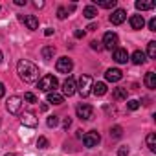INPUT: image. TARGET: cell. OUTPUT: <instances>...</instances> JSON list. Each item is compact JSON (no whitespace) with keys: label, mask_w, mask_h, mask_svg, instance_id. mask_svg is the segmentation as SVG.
<instances>
[{"label":"cell","mask_w":156,"mask_h":156,"mask_svg":"<svg viewBox=\"0 0 156 156\" xmlns=\"http://www.w3.org/2000/svg\"><path fill=\"white\" fill-rule=\"evenodd\" d=\"M17 72H19V77H20L24 83L39 81V68H37V64H33V62L28 61V59L19 61V64H17Z\"/></svg>","instance_id":"cell-1"},{"label":"cell","mask_w":156,"mask_h":156,"mask_svg":"<svg viewBox=\"0 0 156 156\" xmlns=\"http://www.w3.org/2000/svg\"><path fill=\"white\" fill-rule=\"evenodd\" d=\"M39 90H42V92H55L57 90V87H59V81H57V77L55 75H44V77H41L39 79Z\"/></svg>","instance_id":"cell-2"},{"label":"cell","mask_w":156,"mask_h":156,"mask_svg":"<svg viewBox=\"0 0 156 156\" xmlns=\"http://www.w3.org/2000/svg\"><path fill=\"white\" fill-rule=\"evenodd\" d=\"M92 77L90 75H81L79 77V85H77V92H79L83 98H87L90 94V88H92Z\"/></svg>","instance_id":"cell-3"},{"label":"cell","mask_w":156,"mask_h":156,"mask_svg":"<svg viewBox=\"0 0 156 156\" xmlns=\"http://www.w3.org/2000/svg\"><path fill=\"white\" fill-rule=\"evenodd\" d=\"M75 112H77V118L83 119V121H88V119H92V118H94V108H92L90 105H87V103L77 105Z\"/></svg>","instance_id":"cell-4"},{"label":"cell","mask_w":156,"mask_h":156,"mask_svg":"<svg viewBox=\"0 0 156 156\" xmlns=\"http://www.w3.org/2000/svg\"><path fill=\"white\" fill-rule=\"evenodd\" d=\"M99 141H101V136H99L98 130H90V132H87V134L83 136V143H85V147H88V149L98 147Z\"/></svg>","instance_id":"cell-5"},{"label":"cell","mask_w":156,"mask_h":156,"mask_svg":"<svg viewBox=\"0 0 156 156\" xmlns=\"http://www.w3.org/2000/svg\"><path fill=\"white\" fill-rule=\"evenodd\" d=\"M101 44H103V48H107V50H116L118 44H119V39H118V35H116L114 31H108V33H105Z\"/></svg>","instance_id":"cell-6"},{"label":"cell","mask_w":156,"mask_h":156,"mask_svg":"<svg viewBox=\"0 0 156 156\" xmlns=\"http://www.w3.org/2000/svg\"><path fill=\"white\" fill-rule=\"evenodd\" d=\"M20 107H22V98L20 96H11L6 103V108L9 114H19L20 112Z\"/></svg>","instance_id":"cell-7"},{"label":"cell","mask_w":156,"mask_h":156,"mask_svg":"<svg viewBox=\"0 0 156 156\" xmlns=\"http://www.w3.org/2000/svg\"><path fill=\"white\" fill-rule=\"evenodd\" d=\"M55 68H57V72H59V73H70V72H72V68H73V62H72V59H70V57H61V59H57Z\"/></svg>","instance_id":"cell-8"},{"label":"cell","mask_w":156,"mask_h":156,"mask_svg":"<svg viewBox=\"0 0 156 156\" xmlns=\"http://www.w3.org/2000/svg\"><path fill=\"white\" fill-rule=\"evenodd\" d=\"M77 92V85H75V79L73 77H68V79L62 83V96H73Z\"/></svg>","instance_id":"cell-9"},{"label":"cell","mask_w":156,"mask_h":156,"mask_svg":"<svg viewBox=\"0 0 156 156\" xmlns=\"http://www.w3.org/2000/svg\"><path fill=\"white\" fill-rule=\"evenodd\" d=\"M121 77H123V72H121L119 68H108V70L105 72V79L110 81V83H118V81H121Z\"/></svg>","instance_id":"cell-10"},{"label":"cell","mask_w":156,"mask_h":156,"mask_svg":"<svg viewBox=\"0 0 156 156\" xmlns=\"http://www.w3.org/2000/svg\"><path fill=\"white\" fill-rule=\"evenodd\" d=\"M20 20L28 26V30H31V31H35L37 28H39V19L35 17V15H20Z\"/></svg>","instance_id":"cell-11"},{"label":"cell","mask_w":156,"mask_h":156,"mask_svg":"<svg viewBox=\"0 0 156 156\" xmlns=\"http://www.w3.org/2000/svg\"><path fill=\"white\" fill-rule=\"evenodd\" d=\"M125 19H127V11H125V9H116V11H112V15H110V22L116 24V26L123 24Z\"/></svg>","instance_id":"cell-12"},{"label":"cell","mask_w":156,"mask_h":156,"mask_svg":"<svg viewBox=\"0 0 156 156\" xmlns=\"http://www.w3.org/2000/svg\"><path fill=\"white\" fill-rule=\"evenodd\" d=\"M20 121H22V125H26V127H37V116L33 114V112H24L22 116H20Z\"/></svg>","instance_id":"cell-13"},{"label":"cell","mask_w":156,"mask_h":156,"mask_svg":"<svg viewBox=\"0 0 156 156\" xmlns=\"http://www.w3.org/2000/svg\"><path fill=\"white\" fill-rule=\"evenodd\" d=\"M114 61L119 62V64H125V62L129 61V53H127V50H123V48H116V50H114Z\"/></svg>","instance_id":"cell-14"},{"label":"cell","mask_w":156,"mask_h":156,"mask_svg":"<svg viewBox=\"0 0 156 156\" xmlns=\"http://www.w3.org/2000/svg\"><path fill=\"white\" fill-rule=\"evenodd\" d=\"M143 83H145V87H147L149 90H154V88H156V73H154V72H147Z\"/></svg>","instance_id":"cell-15"},{"label":"cell","mask_w":156,"mask_h":156,"mask_svg":"<svg viewBox=\"0 0 156 156\" xmlns=\"http://www.w3.org/2000/svg\"><path fill=\"white\" fill-rule=\"evenodd\" d=\"M129 22H130V28H132V30H141V28L145 26V20H143L141 15H132V17L129 19Z\"/></svg>","instance_id":"cell-16"},{"label":"cell","mask_w":156,"mask_h":156,"mask_svg":"<svg viewBox=\"0 0 156 156\" xmlns=\"http://www.w3.org/2000/svg\"><path fill=\"white\" fill-rule=\"evenodd\" d=\"M46 101H48V103H51V105H62L64 96H62V94H59V92H50V94H48V98H46Z\"/></svg>","instance_id":"cell-17"},{"label":"cell","mask_w":156,"mask_h":156,"mask_svg":"<svg viewBox=\"0 0 156 156\" xmlns=\"http://www.w3.org/2000/svg\"><path fill=\"white\" fill-rule=\"evenodd\" d=\"M130 59H132V62H134V64H143V62L147 61V59H145V53H143L141 50H136V51L132 53V57H130Z\"/></svg>","instance_id":"cell-18"},{"label":"cell","mask_w":156,"mask_h":156,"mask_svg":"<svg viewBox=\"0 0 156 156\" xmlns=\"http://www.w3.org/2000/svg\"><path fill=\"white\" fill-rule=\"evenodd\" d=\"M92 92L96 96H105L107 94V85L105 83H94L92 85Z\"/></svg>","instance_id":"cell-19"},{"label":"cell","mask_w":156,"mask_h":156,"mask_svg":"<svg viewBox=\"0 0 156 156\" xmlns=\"http://www.w3.org/2000/svg\"><path fill=\"white\" fill-rule=\"evenodd\" d=\"M53 55H55V48L53 46H44L42 48V59L44 61H51Z\"/></svg>","instance_id":"cell-20"},{"label":"cell","mask_w":156,"mask_h":156,"mask_svg":"<svg viewBox=\"0 0 156 156\" xmlns=\"http://www.w3.org/2000/svg\"><path fill=\"white\" fill-rule=\"evenodd\" d=\"M83 15H85L87 19H96V17H98V8H96V6H87V8L83 9Z\"/></svg>","instance_id":"cell-21"},{"label":"cell","mask_w":156,"mask_h":156,"mask_svg":"<svg viewBox=\"0 0 156 156\" xmlns=\"http://www.w3.org/2000/svg\"><path fill=\"white\" fill-rule=\"evenodd\" d=\"M96 4L105 9H112V8H116V0H96Z\"/></svg>","instance_id":"cell-22"},{"label":"cell","mask_w":156,"mask_h":156,"mask_svg":"<svg viewBox=\"0 0 156 156\" xmlns=\"http://www.w3.org/2000/svg\"><path fill=\"white\" fill-rule=\"evenodd\" d=\"M152 8H154V2H141V0L136 2V9L138 11H147V9H152Z\"/></svg>","instance_id":"cell-23"},{"label":"cell","mask_w":156,"mask_h":156,"mask_svg":"<svg viewBox=\"0 0 156 156\" xmlns=\"http://www.w3.org/2000/svg\"><path fill=\"white\" fill-rule=\"evenodd\" d=\"M147 55H149V59H156V42L154 41H151L147 44Z\"/></svg>","instance_id":"cell-24"},{"label":"cell","mask_w":156,"mask_h":156,"mask_svg":"<svg viewBox=\"0 0 156 156\" xmlns=\"http://www.w3.org/2000/svg\"><path fill=\"white\" fill-rule=\"evenodd\" d=\"M114 99H127V88H123V87H119V88H116L114 90Z\"/></svg>","instance_id":"cell-25"},{"label":"cell","mask_w":156,"mask_h":156,"mask_svg":"<svg viewBox=\"0 0 156 156\" xmlns=\"http://www.w3.org/2000/svg\"><path fill=\"white\" fill-rule=\"evenodd\" d=\"M147 147H149V151H156V136L151 132V134H147Z\"/></svg>","instance_id":"cell-26"},{"label":"cell","mask_w":156,"mask_h":156,"mask_svg":"<svg viewBox=\"0 0 156 156\" xmlns=\"http://www.w3.org/2000/svg\"><path fill=\"white\" fill-rule=\"evenodd\" d=\"M24 101H26V103H30V105L39 103V99H37V96H35L33 92H26V94H24Z\"/></svg>","instance_id":"cell-27"},{"label":"cell","mask_w":156,"mask_h":156,"mask_svg":"<svg viewBox=\"0 0 156 156\" xmlns=\"http://www.w3.org/2000/svg\"><path fill=\"white\" fill-rule=\"evenodd\" d=\"M121 134H123V129H121L119 125H116V127L110 129V136H112V138H121Z\"/></svg>","instance_id":"cell-28"},{"label":"cell","mask_w":156,"mask_h":156,"mask_svg":"<svg viewBox=\"0 0 156 156\" xmlns=\"http://www.w3.org/2000/svg\"><path fill=\"white\" fill-rule=\"evenodd\" d=\"M46 123H48V127H50V129H53V127H57V125H59V116H50Z\"/></svg>","instance_id":"cell-29"},{"label":"cell","mask_w":156,"mask_h":156,"mask_svg":"<svg viewBox=\"0 0 156 156\" xmlns=\"http://www.w3.org/2000/svg\"><path fill=\"white\" fill-rule=\"evenodd\" d=\"M127 108H129V110H138V108H140V101H136V99L127 101Z\"/></svg>","instance_id":"cell-30"},{"label":"cell","mask_w":156,"mask_h":156,"mask_svg":"<svg viewBox=\"0 0 156 156\" xmlns=\"http://www.w3.org/2000/svg\"><path fill=\"white\" fill-rule=\"evenodd\" d=\"M57 17H59V19H61V20H64V19H66V17H68V9H66V8H62V6H61V8H59V9H57Z\"/></svg>","instance_id":"cell-31"},{"label":"cell","mask_w":156,"mask_h":156,"mask_svg":"<svg viewBox=\"0 0 156 156\" xmlns=\"http://www.w3.org/2000/svg\"><path fill=\"white\" fill-rule=\"evenodd\" d=\"M37 147H39V149H46V147H48V140H46L44 136H41V138L37 140Z\"/></svg>","instance_id":"cell-32"},{"label":"cell","mask_w":156,"mask_h":156,"mask_svg":"<svg viewBox=\"0 0 156 156\" xmlns=\"http://www.w3.org/2000/svg\"><path fill=\"white\" fill-rule=\"evenodd\" d=\"M90 48H92V50H98V51H99V50L103 48V44H101L99 41H92V42H90Z\"/></svg>","instance_id":"cell-33"},{"label":"cell","mask_w":156,"mask_h":156,"mask_svg":"<svg viewBox=\"0 0 156 156\" xmlns=\"http://www.w3.org/2000/svg\"><path fill=\"white\" fill-rule=\"evenodd\" d=\"M149 30L151 31H156V19H151L149 20Z\"/></svg>","instance_id":"cell-34"},{"label":"cell","mask_w":156,"mask_h":156,"mask_svg":"<svg viewBox=\"0 0 156 156\" xmlns=\"http://www.w3.org/2000/svg\"><path fill=\"white\" fill-rule=\"evenodd\" d=\"M127 154H129V149H127V147H121V149L118 151V156H127Z\"/></svg>","instance_id":"cell-35"},{"label":"cell","mask_w":156,"mask_h":156,"mask_svg":"<svg viewBox=\"0 0 156 156\" xmlns=\"http://www.w3.org/2000/svg\"><path fill=\"white\" fill-rule=\"evenodd\" d=\"M73 35H75V39H81V37H85V30H77Z\"/></svg>","instance_id":"cell-36"},{"label":"cell","mask_w":156,"mask_h":156,"mask_svg":"<svg viewBox=\"0 0 156 156\" xmlns=\"http://www.w3.org/2000/svg\"><path fill=\"white\" fill-rule=\"evenodd\" d=\"M4 94H6V87L4 83H0V98H4Z\"/></svg>","instance_id":"cell-37"},{"label":"cell","mask_w":156,"mask_h":156,"mask_svg":"<svg viewBox=\"0 0 156 156\" xmlns=\"http://www.w3.org/2000/svg\"><path fill=\"white\" fill-rule=\"evenodd\" d=\"M62 125H64V129H68V127H70V125H72V119H70V118H66V119H64V123H62Z\"/></svg>","instance_id":"cell-38"},{"label":"cell","mask_w":156,"mask_h":156,"mask_svg":"<svg viewBox=\"0 0 156 156\" xmlns=\"http://www.w3.org/2000/svg\"><path fill=\"white\" fill-rule=\"evenodd\" d=\"M17 6H26V0H15Z\"/></svg>","instance_id":"cell-39"},{"label":"cell","mask_w":156,"mask_h":156,"mask_svg":"<svg viewBox=\"0 0 156 156\" xmlns=\"http://www.w3.org/2000/svg\"><path fill=\"white\" fill-rule=\"evenodd\" d=\"M51 33H53V30H51V28H46V31H44V35H46V37H50Z\"/></svg>","instance_id":"cell-40"},{"label":"cell","mask_w":156,"mask_h":156,"mask_svg":"<svg viewBox=\"0 0 156 156\" xmlns=\"http://www.w3.org/2000/svg\"><path fill=\"white\" fill-rule=\"evenodd\" d=\"M41 110H48V103H42L41 105Z\"/></svg>","instance_id":"cell-41"},{"label":"cell","mask_w":156,"mask_h":156,"mask_svg":"<svg viewBox=\"0 0 156 156\" xmlns=\"http://www.w3.org/2000/svg\"><path fill=\"white\" fill-rule=\"evenodd\" d=\"M0 62H2V50H0Z\"/></svg>","instance_id":"cell-42"},{"label":"cell","mask_w":156,"mask_h":156,"mask_svg":"<svg viewBox=\"0 0 156 156\" xmlns=\"http://www.w3.org/2000/svg\"><path fill=\"white\" fill-rule=\"evenodd\" d=\"M6 156H15V154H6Z\"/></svg>","instance_id":"cell-43"}]
</instances>
